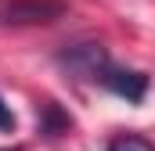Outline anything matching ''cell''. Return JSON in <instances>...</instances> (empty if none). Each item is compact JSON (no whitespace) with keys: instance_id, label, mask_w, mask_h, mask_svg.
I'll return each mask as SVG.
<instances>
[{"instance_id":"obj_1","label":"cell","mask_w":155,"mask_h":151,"mask_svg":"<svg viewBox=\"0 0 155 151\" xmlns=\"http://www.w3.org/2000/svg\"><path fill=\"white\" fill-rule=\"evenodd\" d=\"M65 61H69L72 69H79L83 76H90L94 83H101L105 90L126 97V101H141V97H144L148 79H144L141 72H134V69H119V65H112V61L97 50V43H79L72 54H65Z\"/></svg>"},{"instance_id":"obj_3","label":"cell","mask_w":155,"mask_h":151,"mask_svg":"<svg viewBox=\"0 0 155 151\" xmlns=\"http://www.w3.org/2000/svg\"><path fill=\"white\" fill-rule=\"evenodd\" d=\"M108 151H155V144L144 140V137H137V133H123V137L108 140Z\"/></svg>"},{"instance_id":"obj_4","label":"cell","mask_w":155,"mask_h":151,"mask_svg":"<svg viewBox=\"0 0 155 151\" xmlns=\"http://www.w3.org/2000/svg\"><path fill=\"white\" fill-rule=\"evenodd\" d=\"M0 130H4V133H11V130H15V115H11L7 104H4V97H0Z\"/></svg>"},{"instance_id":"obj_2","label":"cell","mask_w":155,"mask_h":151,"mask_svg":"<svg viewBox=\"0 0 155 151\" xmlns=\"http://www.w3.org/2000/svg\"><path fill=\"white\" fill-rule=\"evenodd\" d=\"M4 14H7L4 22H54V18L61 14V4H51V0H25V4H11Z\"/></svg>"}]
</instances>
